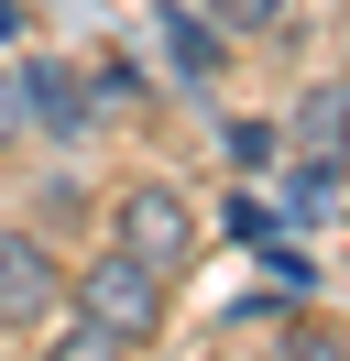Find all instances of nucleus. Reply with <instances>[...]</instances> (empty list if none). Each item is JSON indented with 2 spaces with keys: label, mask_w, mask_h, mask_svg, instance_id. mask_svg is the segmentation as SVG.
<instances>
[{
  "label": "nucleus",
  "mask_w": 350,
  "mask_h": 361,
  "mask_svg": "<svg viewBox=\"0 0 350 361\" xmlns=\"http://www.w3.org/2000/svg\"><path fill=\"white\" fill-rule=\"evenodd\" d=\"M66 307H77V317H99V329H121L131 350H143V339H164V274H153V263H131V252L109 241V252H88V263L66 274Z\"/></svg>",
  "instance_id": "nucleus-1"
},
{
  "label": "nucleus",
  "mask_w": 350,
  "mask_h": 361,
  "mask_svg": "<svg viewBox=\"0 0 350 361\" xmlns=\"http://www.w3.org/2000/svg\"><path fill=\"white\" fill-rule=\"evenodd\" d=\"M109 241L131 252V263H153L175 285V274L197 263V208H186V186H164V176H131L121 197H109Z\"/></svg>",
  "instance_id": "nucleus-2"
},
{
  "label": "nucleus",
  "mask_w": 350,
  "mask_h": 361,
  "mask_svg": "<svg viewBox=\"0 0 350 361\" xmlns=\"http://www.w3.org/2000/svg\"><path fill=\"white\" fill-rule=\"evenodd\" d=\"M66 317V263L44 230H0V329H55Z\"/></svg>",
  "instance_id": "nucleus-3"
},
{
  "label": "nucleus",
  "mask_w": 350,
  "mask_h": 361,
  "mask_svg": "<svg viewBox=\"0 0 350 361\" xmlns=\"http://www.w3.org/2000/svg\"><path fill=\"white\" fill-rule=\"evenodd\" d=\"M11 88H22V132L88 142V121H99V88H88L66 55H22V66H11Z\"/></svg>",
  "instance_id": "nucleus-4"
},
{
  "label": "nucleus",
  "mask_w": 350,
  "mask_h": 361,
  "mask_svg": "<svg viewBox=\"0 0 350 361\" xmlns=\"http://www.w3.org/2000/svg\"><path fill=\"white\" fill-rule=\"evenodd\" d=\"M153 33H164V55H175V77H186V88H208V77L230 66V33H219L197 0H153Z\"/></svg>",
  "instance_id": "nucleus-5"
},
{
  "label": "nucleus",
  "mask_w": 350,
  "mask_h": 361,
  "mask_svg": "<svg viewBox=\"0 0 350 361\" xmlns=\"http://www.w3.org/2000/svg\"><path fill=\"white\" fill-rule=\"evenodd\" d=\"M284 132H296V154H350V77H318Z\"/></svg>",
  "instance_id": "nucleus-6"
},
{
  "label": "nucleus",
  "mask_w": 350,
  "mask_h": 361,
  "mask_svg": "<svg viewBox=\"0 0 350 361\" xmlns=\"http://www.w3.org/2000/svg\"><path fill=\"white\" fill-rule=\"evenodd\" d=\"M33 361H131V339L121 329H99V317H66V329H44V350Z\"/></svg>",
  "instance_id": "nucleus-7"
},
{
  "label": "nucleus",
  "mask_w": 350,
  "mask_h": 361,
  "mask_svg": "<svg viewBox=\"0 0 350 361\" xmlns=\"http://www.w3.org/2000/svg\"><path fill=\"white\" fill-rule=\"evenodd\" d=\"M197 11H208L230 44H262V33H284V23H296V0H197Z\"/></svg>",
  "instance_id": "nucleus-8"
},
{
  "label": "nucleus",
  "mask_w": 350,
  "mask_h": 361,
  "mask_svg": "<svg viewBox=\"0 0 350 361\" xmlns=\"http://www.w3.org/2000/svg\"><path fill=\"white\" fill-rule=\"evenodd\" d=\"M339 176H350V154H296V208H306V219L339 208Z\"/></svg>",
  "instance_id": "nucleus-9"
},
{
  "label": "nucleus",
  "mask_w": 350,
  "mask_h": 361,
  "mask_svg": "<svg viewBox=\"0 0 350 361\" xmlns=\"http://www.w3.org/2000/svg\"><path fill=\"white\" fill-rule=\"evenodd\" d=\"M284 361H350V339L328 317H284Z\"/></svg>",
  "instance_id": "nucleus-10"
},
{
  "label": "nucleus",
  "mask_w": 350,
  "mask_h": 361,
  "mask_svg": "<svg viewBox=\"0 0 350 361\" xmlns=\"http://www.w3.org/2000/svg\"><path fill=\"white\" fill-rule=\"evenodd\" d=\"M274 154H284L274 121H230V164H274Z\"/></svg>",
  "instance_id": "nucleus-11"
},
{
  "label": "nucleus",
  "mask_w": 350,
  "mask_h": 361,
  "mask_svg": "<svg viewBox=\"0 0 350 361\" xmlns=\"http://www.w3.org/2000/svg\"><path fill=\"white\" fill-rule=\"evenodd\" d=\"M22 132V88H11V66H0V142Z\"/></svg>",
  "instance_id": "nucleus-12"
},
{
  "label": "nucleus",
  "mask_w": 350,
  "mask_h": 361,
  "mask_svg": "<svg viewBox=\"0 0 350 361\" xmlns=\"http://www.w3.org/2000/svg\"><path fill=\"white\" fill-rule=\"evenodd\" d=\"M11 33H22V0H0V44H11Z\"/></svg>",
  "instance_id": "nucleus-13"
}]
</instances>
